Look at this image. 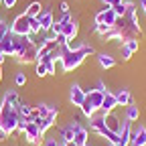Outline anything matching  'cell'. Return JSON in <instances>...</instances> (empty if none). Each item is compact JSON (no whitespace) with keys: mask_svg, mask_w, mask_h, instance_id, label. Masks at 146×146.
<instances>
[{"mask_svg":"<svg viewBox=\"0 0 146 146\" xmlns=\"http://www.w3.org/2000/svg\"><path fill=\"white\" fill-rule=\"evenodd\" d=\"M18 104H21V96L16 94V89H6L2 102H0V140L16 132L18 122H21Z\"/></svg>","mask_w":146,"mask_h":146,"instance_id":"1","label":"cell"},{"mask_svg":"<svg viewBox=\"0 0 146 146\" xmlns=\"http://www.w3.org/2000/svg\"><path fill=\"white\" fill-rule=\"evenodd\" d=\"M94 53V47L91 45H85V43H79V45H73V43H67L63 45V53H61V71H73L77 69L89 55Z\"/></svg>","mask_w":146,"mask_h":146,"instance_id":"2","label":"cell"},{"mask_svg":"<svg viewBox=\"0 0 146 146\" xmlns=\"http://www.w3.org/2000/svg\"><path fill=\"white\" fill-rule=\"evenodd\" d=\"M108 89H100V87H96V89H89L87 94H85V100H83V104H81V114L85 116V118H91V116H96L98 112H102V100H104V94H106Z\"/></svg>","mask_w":146,"mask_h":146,"instance_id":"3","label":"cell"},{"mask_svg":"<svg viewBox=\"0 0 146 146\" xmlns=\"http://www.w3.org/2000/svg\"><path fill=\"white\" fill-rule=\"evenodd\" d=\"M89 130L91 132H94V134H100L102 138H106V140H110V142H112L114 146L120 142V136L116 134V132H112V130H110V128L106 126V120H104V112L98 116H91L89 118Z\"/></svg>","mask_w":146,"mask_h":146,"instance_id":"4","label":"cell"},{"mask_svg":"<svg viewBox=\"0 0 146 146\" xmlns=\"http://www.w3.org/2000/svg\"><path fill=\"white\" fill-rule=\"evenodd\" d=\"M59 23H61V33H59V35L65 36L67 43H69V41H75V36H77V33H79V25H77L75 18L67 12V14H61Z\"/></svg>","mask_w":146,"mask_h":146,"instance_id":"5","label":"cell"},{"mask_svg":"<svg viewBox=\"0 0 146 146\" xmlns=\"http://www.w3.org/2000/svg\"><path fill=\"white\" fill-rule=\"evenodd\" d=\"M31 21H33V16H29L27 12L18 14L10 25V31L14 35H31Z\"/></svg>","mask_w":146,"mask_h":146,"instance_id":"6","label":"cell"},{"mask_svg":"<svg viewBox=\"0 0 146 146\" xmlns=\"http://www.w3.org/2000/svg\"><path fill=\"white\" fill-rule=\"evenodd\" d=\"M116 21H118V14L114 12L112 6H104V8L96 14V18H94V23H96V25H106L108 29H114Z\"/></svg>","mask_w":146,"mask_h":146,"instance_id":"7","label":"cell"},{"mask_svg":"<svg viewBox=\"0 0 146 146\" xmlns=\"http://www.w3.org/2000/svg\"><path fill=\"white\" fill-rule=\"evenodd\" d=\"M23 134H25V138H27L29 144H41V140H43V132H41V128L36 126L35 122H27L25 124Z\"/></svg>","mask_w":146,"mask_h":146,"instance_id":"8","label":"cell"},{"mask_svg":"<svg viewBox=\"0 0 146 146\" xmlns=\"http://www.w3.org/2000/svg\"><path fill=\"white\" fill-rule=\"evenodd\" d=\"M85 94H87V91H85L79 83H73V85L69 87V102H71V106H73V108H81V104H83V100H85Z\"/></svg>","mask_w":146,"mask_h":146,"instance_id":"9","label":"cell"},{"mask_svg":"<svg viewBox=\"0 0 146 146\" xmlns=\"http://www.w3.org/2000/svg\"><path fill=\"white\" fill-rule=\"evenodd\" d=\"M35 18L39 21V25H41V31H43V33H49V31H51V27H53V23H55L53 10H51V8H45V6H43V10L36 14Z\"/></svg>","mask_w":146,"mask_h":146,"instance_id":"10","label":"cell"},{"mask_svg":"<svg viewBox=\"0 0 146 146\" xmlns=\"http://www.w3.org/2000/svg\"><path fill=\"white\" fill-rule=\"evenodd\" d=\"M73 122V142H75L77 146H83L87 144V138H89V130L85 126H81L77 120H71Z\"/></svg>","mask_w":146,"mask_h":146,"instance_id":"11","label":"cell"},{"mask_svg":"<svg viewBox=\"0 0 146 146\" xmlns=\"http://www.w3.org/2000/svg\"><path fill=\"white\" fill-rule=\"evenodd\" d=\"M130 146H146V126H144V124L132 126V134H130Z\"/></svg>","mask_w":146,"mask_h":146,"instance_id":"12","label":"cell"},{"mask_svg":"<svg viewBox=\"0 0 146 146\" xmlns=\"http://www.w3.org/2000/svg\"><path fill=\"white\" fill-rule=\"evenodd\" d=\"M0 55L6 57H14V33L10 31L2 41H0Z\"/></svg>","mask_w":146,"mask_h":146,"instance_id":"13","label":"cell"},{"mask_svg":"<svg viewBox=\"0 0 146 146\" xmlns=\"http://www.w3.org/2000/svg\"><path fill=\"white\" fill-rule=\"evenodd\" d=\"M138 49H140V41H138V39H126V41H122V47H120V51H122V59L128 61Z\"/></svg>","mask_w":146,"mask_h":146,"instance_id":"14","label":"cell"},{"mask_svg":"<svg viewBox=\"0 0 146 146\" xmlns=\"http://www.w3.org/2000/svg\"><path fill=\"white\" fill-rule=\"evenodd\" d=\"M116 108H118L116 96L112 94V91H106V94H104V100H102V112H104V114H110V112H114Z\"/></svg>","mask_w":146,"mask_h":146,"instance_id":"15","label":"cell"},{"mask_svg":"<svg viewBox=\"0 0 146 146\" xmlns=\"http://www.w3.org/2000/svg\"><path fill=\"white\" fill-rule=\"evenodd\" d=\"M130 134H132V122L124 120L122 122V130H120V142L116 146H130Z\"/></svg>","mask_w":146,"mask_h":146,"instance_id":"16","label":"cell"},{"mask_svg":"<svg viewBox=\"0 0 146 146\" xmlns=\"http://www.w3.org/2000/svg\"><path fill=\"white\" fill-rule=\"evenodd\" d=\"M104 120H106V126L110 128L112 132H116V134H120V130H122V118H118L114 112H110V114H104Z\"/></svg>","mask_w":146,"mask_h":146,"instance_id":"17","label":"cell"},{"mask_svg":"<svg viewBox=\"0 0 146 146\" xmlns=\"http://www.w3.org/2000/svg\"><path fill=\"white\" fill-rule=\"evenodd\" d=\"M138 118H140V108L132 102V104H128L126 106V110H124V120H128V122H138Z\"/></svg>","mask_w":146,"mask_h":146,"instance_id":"18","label":"cell"},{"mask_svg":"<svg viewBox=\"0 0 146 146\" xmlns=\"http://www.w3.org/2000/svg\"><path fill=\"white\" fill-rule=\"evenodd\" d=\"M98 63L102 69H112V67H116V57L110 53H98Z\"/></svg>","mask_w":146,"mask_h":146,"instance_id":"19","label":"cell"},{"mask_svg":"<svg viewBox=\"0 0 146 146\" xmlns=\"http://www.w3.org/2000/svg\"><path fill=\"white\" fill-rule=\"evenodd\" d=\"M116 100H118V106H128V104H132L134 100H132V94L128 89H118L116 91Z\"/></svg>","mask_w":146,"mask_h":146,"instance_id":"20","label":"cell"},{"mask_svg":"<svg viewBox=\"0 0 146 146\" xmlns=\"http://www.w3.org/2000/svg\"><path fill=\"white\" fill-rule=\"evenodd\" d=\"M57 134H59L65 142H73V122H71V124H67V126H63Z\"/></svg>","mask_w":146,"mask_h":146,"instance_id":"21","label":"cell"},{"mask_svg":"<svg viewBox=\"0 0 146 146\" xmlns=\"http://www.w3.org/2000/svg\"><path fill=\"white\" fill-rule=\"evenodd\" d=\"M41 10H43V6H41V2H31V4H29V8H27L25 12H27L29 16H33V18H35L36 14H39V12H41Z\"/></svg>","mask_w":146,"mask_h":146,"instance_id":"22","label":"cell"},{"mask_svg":"<svg viewBox=\"0 0 146 146\" xmlns=\"http://www.w3.org/2000/svg\"><path fill=\"white\" fill-rule=\"evenodd\" d=\"M112 8H114V12H116L118 16H126V12H128V2L124 0V2H118V4H114Z\"/></svg>","mask_w":146,"mask_h":146,"instance_id":"23","label":"cell"},{"mask_svg":"<svg viewBox=\"0 0 146 146\" xmlns=\"http://www.w3.org/2000/svg\"><path fill=\"white\" fill-rule=\"evenodd\" d=\"M14 83H16L18 87H23V85H27V75H25L23 71H18L16 75H14Z\"/></svg>","mask_w":146,"mask_h":146,"instance_id":"24","label":"cell"},{"mask_svg":"<svg viewBox=\"0 0 146 146\" xmlns=\"http://www.w3.org/2000/svg\"><path fill=\"white\" fill-rule=\"evenodd\" d=\"M8 33H10V25H8L6 21H0V41H2Z\"/></svg>","mask_w":146,"mask_h":146,"instance_id":"25","label":"cell"},{"mask_svg":"<svg viewBox=\"0 0 146 146\" xmlns=\"http://www.w3.org/2000/svg\"><path fill=\"white\" fill-rule=\"evenodd\" d=\"M35 73H36V75H39V77H45V75H49V73H47V67H45L43 63H39V61H36V67H35Z\"/></svg>","mask_w":146,"mask_h":146,"instance_id":"26","label":"cell"},{"mask_svg":"<svg viewBox=\"0 0 146 146\" xmlns=\"http://www.w3.org/2000/svg\"><path fill=\"white\" fill-rule=\"evenodd\" d=\"M59 10H61V14H67V12H69V4L65 2V0H63V2L59 4Z\"/></svg>","mask_w":146,"mask_h":146,"instance_id":"27","label":"cell"},{"mask_svg":"<svg viewBox=\"0 0 146 146\" xmlns=\"http://www.w3.org/2000/svg\"><path fill=\"white\" fill-rule=\"evenodd\" d=\"M102 2H104V6H114L118 2H124V0H102Z\"/></svg>","mask_w":146,"mask_h":146,"instance_id":"28","label":"cell"},{"mask_svg":"<svg viewBox=\"0 0 146 146\" xmlns=\"http://www.w3.org/2000/svg\"><path fill=\"white\" fill-rule=\"evenodd\" d=\"M14 4H16V0H2V6L4 8H12Z\"/></svg>","mask_w":146,"mask_h":146,"instance_id":"29","label":"cell"},{"mask_svg":"<svg viewBox=\"0 0 146 146\" xmlns=\"http://www.w3.org/2000/svg\"><path fill=\"white\" fill-rule=\"evenodd\" d=\"M140 8H142V12L146 14V0H140Z\"/></svg>","mask_w":146,"mask_h":146,"instance_id":"30","label":"cell"},{"mask_svg":"<svg viewBox=\"0 0 146 146\" xmlns=\"http://www.w3.org/2000/svg\"><path fill=\"white\" fill-rule=\"evenodd\" d=\"M2 61H4V57L0 55V81H2Z\"/></svg>","mask_w":146,"mask_h":146,"instance_id":"31","label":"cell"},{"mask_svg":"<svg viewBox=\"0 0 146 146\" xmlns=\"http://www.w3.org/2000/svg\"><path fill=\"white\" fill-rule=\"evenodd\" d=\"M65 146H77V144H75V142H67Z\"/></svg>","mask_w":146,"mask_h":146,"instance_id":"32","label":"cell"},{"mask_svg":"<svg viewBox=\"0 0 146 146\" xmlns=\"http://www.w3.org/2000/svg\"><path fill=\"white\" fill-rule=\"evenodd\" d=\"M0 6H2V0H0Z\"/></svg>","mask_w":146,"mask_h":146,"instance_id":"33","label":"cell"}]
</instances>
